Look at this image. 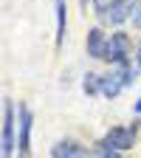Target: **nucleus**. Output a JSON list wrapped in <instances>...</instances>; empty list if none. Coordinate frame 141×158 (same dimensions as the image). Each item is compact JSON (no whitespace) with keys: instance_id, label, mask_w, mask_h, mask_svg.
<instances>
[{"instance_id":"obj_1","label":"nucleus","mask_w":141,"mask_h":158,"mask_svg":"<svg viewBox=\"0 0 141 158\" xmlns=\"http://www.w3.org/2000/svg\"><path fill=\"white\" fill-rule=\"evenodd\" d=\"M138 124L141 122H133L130 127H110L107 135L99 141V147H110V150H118V152H124L135 144V135H138Z\"/></svg>"},{"instance_id":"obj_2","label":"nucleus","mask_w":141,"mask_h":158,"mask_svg":"<svg viewBox=\"0 0 141 158\" xmlns=\"http://www.w3.org/2000/svg\"><path fill=\"white\" fill-rule=\"evenodd\" d=\"M3 158H11L17 141H14V102L6 96L3 99Z\"/></svg>"},{"instance_id":"obj_3","label":"nucleus","mask_w":141,"mask_h":158,"mask_svg":"<svg viewBox=\"0 0 141 158\" xmlns=\"http://www.w3.org/2000/svg\"><path fill=\"white\" fill-rule=\"evenodd\" d=\"M20 158H31V110L20 102V141H17Z\"/></svg>"},{"instance_id":"obj_4","label":"nucleus","mask_w":141,"mask_h":158,"mask_svg":"<svg viewBox=\"0 0 141 158\" xmlns=\"http://www.w3.org/2000/svg\"><path fill=\"white\" fill-rule=\"evenodd\" d=\"M133 3H135V0H110V3H107V9H105V23L122 26L124 20H130Z\"/></svg>"},{"instance_id":"obj_5","label":"nucleus","mask_w":141,"mask_h":158,"mask_svg":"<svg viewBox=\"0 0 141 158\" xmlns=\"http://www.w3.org/2000/svg\"><path fill=\"white\" fill-rule=\"evenodd\" d=\"M107 43H110V40L105 37L102 28H90L88 31V56H93V59H107Z\"/></svg>"},{"instance_id":"obj_6","label":"nucleus","mask_w":141,"mask_h":158,"mask_svg":"<svg viewBox=\"0 0 141 158\" xmlns=\"http://www.w3.org/2000/svg\"><path fill=\"white\" fill-rule=\"evenodd\" d=\"M122 90H124V79H122V73H118V71H110V73L102 76V96L116 99Z\"/></svg>"},{"instance_id":"obj_7","label":"nucleus","mask_w":141,"mask_h":158,"mask_svg":"<svg viewBox=\"0 0 141 158\" xmlns=\"http://www.w3.org/2000/svg\"><path fill=\"white\" fill-rule=\"evenodd\" d=\"M51 158H85V150L76 141H56L51 147Z\"/></svg>"},{"instance_id":"obj_8","label":"nucleus","mask_w":141,"mask_h":158,"mask_svg":"<svg viewBox=\"0 0 141 158\" xmlns=\"http://www.w3.org/2000/svg\"><path fill=\"white\" fill-rule=\"evenodd\" d=\"M65 28H68V9L62 0H56V45L65 43Z\"/></svg>"},{"instance_id":"obj_9","label":"nucleus","mask_w":141,"mask_h":158,"mask_svg":"<svg viewBox=\"0 0 141 158\" xmlns=\"http://www.w3.org/2000/svg\"><path fill=\"white\" fill-rule=\"evenodd\" d=\"M82 90H85L88 96L102 93V76H99V73H88V76L82 79Z\"/></svg>"},{"instance_id":"obj_10","label":"nucleus","mask_w":141,"mask_h":158,"mask_svg":"<svg viewBox=\"0 0 141 158\" xmlns=\"http://www.w3.org/2000/svg\"><path fill=\"white\" fill-rule=\"evenodd\" d=\"M93 158H124L118 150H110V147H96V155Z\"/></svg>"},{"instance_id":"obj_11","label":"nucleus","mask_w":141,"mask_h":158,"mask_svg":"<svg viewBox=\"0 0 141 158\" xmlns=\"http://www.w3.org/2000/svg\"><path fill=\"white\" fill-rule=\"evenodd\" d=\"M130 20H133V28H141V0H135V3H133Z\"/></svg>"},{"instance_id":"obj_12","label":"nucleus","mask_w":141,"mask_h":158,"mask_svg":"<svg viewBox=\"0 0 141 158\" xmlns=\"http://www.w3.org/2000/svg\"><path fill=\"white\" fill-rule=\"evenodd\" d=\"M93 6H96V17L105 23V9H107V3H105V0H93Z\"/></svg>"},{"instance_id":"obj_13","label":"nucleus","mask_w":141,"mask_h":158,"mask_svg":"<svg viewBox=\"0 0 141 158\" xmlns=\"http://www.w3.org/2000/svg\"><path fill=\"white\" fill-rule=\"evenodd\" d=\"M135 65L141 68V43H138V51H135Z\"/></svg>"},{"instance_id":"obj_14","label":"nucleus","mask_w":141,"mask_h":158,"mask_svg":"<svg viewBox=\"0 0 141 158\" xmlns=\"http://www.w3.org/2000/svg\"><path fill=\"white\" fill-rule=\"evenodd\" d=\"M79 3H82V9H85V14H88V0H79Z\"/></svg>"},{"instance_id":"obj_15","label":"nucleus","mask_w":141,"mask_h":158,"mask_svg":"<svg viewBox=\"0 0 141 158\" xmlns=\"http://www.w3.org/2000/svg\"><path fill=\"white\" fill-rule=\"evenodd\" d=\"M135 113H141V99H138V102H135Z\"/></svg>"}]
</instances>
